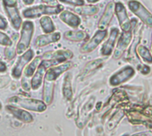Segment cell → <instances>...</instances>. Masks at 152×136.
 Masks as SVG:
<instances>
[{"label":"cell","mask_w":152,"mask_h":136,"mask_svg":"<svg viewBox=\"0 0 152 136\" xmlns=\"http://www.w3.org/2000/svg\"><path fill=\"white\" fill-rule=\"evenodd\" d=\"M61 3H63L65 4L72 5V6H80L85 4V0H58Z\"/></svg>","instance_id":"cell-28"},{"label":"cell","mask_w":152,"mask_h":136,"mask_svg":"<svg viewBox=\"0 0 152 136\" xmlns=\"http://www.w3.org/2000/svg\"><path fill=\"white\" fill-rule=\"evenodd\" d=\"M8 102L12 103L16 107H20L21 109H25L28 110L37 111V112H43L46 110L47 105L39 100L35 99H28V98H20L18 96L11 97Z\"/></svg>","instance_id":"cell-5"},{"label":"cell","mask_w":152,"mask_h":136,"mask_svg":"<svg viewBox=\"0 0 152 136\" xmlns=\"http://www.w3.org/2000/svg\"><path fill=\"white\" fill-rule=\"evenodd\" d=\"M115 13L117 15L119 26L122 31H128L132 29V21L128 17L126 6L123 3L118 2L115 4Z\"/></svg>","instance_id":"cell-12"},{"label":"cell","mask_w":152,"mask_h":136,"mask_svg":"<svg viewBox=\"0 0 152 136\" xmlns=\"http://www.w3.org/2000/svg\"><path fill=\"white\" fill-rule=\"evenodd\" d=\"M5 110H6V111L11 113L14 118H16L17 119H19L24 123H31L33 121L32 115L25 110L20 109L13 105H7L5 107Z\"/></svg>","instance_id":"cell-17"},{"label":"cell","mask_w":152,"mask_h":136,"mask_svg":"<svg viewBox=\"0 0 152 136\" xmlns=\"http://www.w3.org/2000/svg\"><path fill=\"white\" fill-rule=\"evenodd\" d=\"M12 45V39L4 32L0 31V45L3 46H10Z\"/></svg>","instance_id":"cell-27"},{"label":"cell","mask_w":152,"mask_h":136,"mask_svg":"<svg viewBox=\"0 0 152 136\" xmlns=\"http://www.w3.org/2000/svg\"><path fill=\"white\" fill-rule=\"evenodd\" d=\"M119 36V30L118 28H112L110 29V33L109 36V38L107 41L103 44V45L101 48V54L102 56H110L116 46V44L118 42V38Z\"/></svg>","instance_id":"cell-14"},{"label":"cell","mask_w":152,"mask_h":136,"mask_svg":"<svg viewBox=\"0 0 152 136\" xmlns=\"http://www.w3.org/2000/svg\"><path fill=\"white\" fill-rule=\"evenodd\" d=\"M99 1H101V0H86V2L89 4H95V3H98Z\"/></svg>","instance_id":"cell-35"},{"label":"cell","mask_w":152,"mask_h":136,"mask_svg":"<svg viewBox=\"0 0 152 136\" xmlns=\"http://www.w3.org/2000/svg\"><path fill=\"white\" fill-rule=\"evenodd\" d=\"M64 10L61 4H39L23 10L22 16L26 19H36L45 15H56Z\"/></svg>","instance_id":"cell-2"},{"label":"cell","mask_w":152,"mask_h":136,"mask_svg":"<svg viewBox=\"0 0 152 136\" xmlns=\"http://www.w3.org/2000/svg\"><path fill=\"white\" fill-rule=\"evenodd\" d=\"M6 69H7V66H6V64H5L4 61H0V73L5 72V71H6Z\"/></svg>","instance_id":"cell-31"},{"label":"cell","mask_w":152,"mask_h":136,"mask_svg":"<svg viewBox=\"0 0 152 136\" xmlns=\"http://www.w3.org/2000/svg\"><path fill=\"white\" fill-rule=\"evenodd\" d=\"M137 53L141 57V59L148 64H152V54L151 51L144 45H139L137 46Z\"/></svg>","instance_id":"cell-24"},{"label":"cell","mask_w":152,"mask_h":136,"mask_svg":"<svg viewBox=\"0 0 152 136\" xmlns=\"http://www.w3.org/2000/svg\"><path fill=\"white\" fill-rule=\"evenodd\" d=\"M73 66L71 61H66L60 65L53 66L47 69L45 78H44V91L43 97L45 103L50 104L53 101V88H54V81L64 72L70 69Z\"/></svg>","instance_id":"cell-1"},{"label":"cell","mask_w":152,"mask_h":136,"mask_svg":"<svg viewBox=\"0 0 152 136\" xmlns=\"http://www.w3.org/2000/svg\"><path fill=\"white\" fill-rule=\"evenodd\" d=\"M50 68V65L46 60H42L41 63L37 67L36 72L32 76V79L30 81V86L33 90H37L44 82L45 74L47 70V69Z\"/></svg>","instance_id":"cell-13"},{"label":"cell","mask_w":152,"mask_h":136,"mask_svg":"<svg viewBox=\"0 0 152 136\" xmlns=\"http://www.w3.org/2000/svg\"><path fill=\"white\" fill-rule=\"evenodd\" d=\"M21 86H22V88H23L24 90H26V91H29L30 88H31L30 85H28V83L24 78H23L22 81H21Z\"/></svg>","instance_id":"cell-30"},{"label":"cell","mask_w":152,"mask_h":136,"mask_svg":"<svg viewBox=\"0 0 152 136\" xmlns=\"http://www.w3.org/2000/svg\"><path fill=\"white\" fill-rule=\"evenodd\" d=\"M74 54L70 50H58L55 52H47L42 55L43 60H46L50 67L60 65L71 60Z\"/></svg>","instance_id":"cell-7"},{"label":"cell","mask_w":152,"mask_h":136,"mask_svg":"<svg viewBox=\"0 0 152 136\" xmlns=\"http://www.w3.org/2000/svg\"><path fill=\"white\" fill-rule=\"evenodd\" d=\"M63 36L65 39L73 42H80L88 38V34L84 30H68Z\"/></svg>","instance_id":"cell-19"},{"label":"cell","mask_w":152,"mask_h":136,"mask_svg":"<svg viewBox=\"0 0 152 136\" xmlns=\"http://www.w3.org/2000/svg\"><path fill=\"white\" fill-rule=\"evenodd\" d=\"M4 55L7 60H9V61L12 60L16 55V45H15V47L13 45H12L10 46H6L5 50H4Z\"/></svg>","instance_id":"cell-26"},{"label":"cell","mask_w":152,"mask_h":136,"mask_svg":"<svg viewBox=\"0 0 152 136\" xmlns=\"http://www.w3.org/2000/svg\"><path fill=\"white\" fill-rule=\"evenodd\" d=\"M128 7L130 11L136 15L145 25L152 28V13L138 0H129Z\"/></svg>","instance_id":"cell-6"},{"label":"cell","mask_w":152,"mask_h":136,"mask_svg":"<svg viewBox=\"0 0 152 136\" xmlns=\"http://www.w3.org/2000/svg\"><path fill=\"white\" fill-rule=\"evenodd\" d=\"M108 35L107 29H99L95 32V34L93 36L92 38H90L86 44H84L81 48L80 52L82 53H89L95 50L97 46L106 38Z\"/></svg>","instance_id":"cell-11"},{"label":"cell","mask_w":152,"mask_h":136,"mask_svg":"<svg viewBox=\"0 0 152 136\" xmlns=\"http://www.w3.org/2000/svg\"><path fill=\"white\" fill-rule=\"evenodd\" d=\"M1 108H2V105H1V103H0V110H1Z\"/></svg>","instance_id":"cell-37"},{"label":"cell","mask_w":152,"mask_h":136,"mask_svg":"<svg viewBox=\"0 0 152 136\" xmlns=\"http://www.w3.org/2000/svg\"><path fill=\"white\" fill-rule=\"evenodd\" d=\"M34 56H35V54H34L33 50H31L29 48L28 50H26L22 54L20 55L15 65L13 66V68L12 69V76L13 78L19 79L21 78L24 69L30 62V61L34 58Z\"/></svg>","instance_id":"cell-8"},{"label":"cell","mask_w":152,"mask_h":136,"mask_svg":"<svg viewBox=\"0 0 152 136\" xmlns=\"http://www.w3.org/2000/svg\"><path fill=\"white\" fill-rule=\"evenodd\" d=\"M61 33L60 32H53L49 34H44L38 36L35 40V46L37 47H44L50 44L56 43L61 39Z\"/></svg>","instance_id":"cell-16"},{"label":"cell","mask_w":152,"mask_h":136,"mask_svg":"<svg viewBox=\"0 0 152 136\" xmlns=\"http://www.w3.org/2000/svg\"><path fill=\"white\" fill-rule=\"evenodd\" d=\"M3 6L12 27L16 31L20 30L22 24V19L18 9L17 0H3Z\"/></svg>","instance_id":"cell-4"},{"label":"cell","mask_w":152,"mask_h":136,"mask_svg":"<svg viewBox=\"0 0 152 136\" xmlns=\"http://www.w3.org/2000/svg\"><path fill=\"white\" fill-rule=\"evenodd\" d=\"M71 78H72V76H71L70 73H67L65 78H64L62 93H63V96H64V98L66 100H70L72 98V95H73Z\"/></svg>","instance_id":"cell-23"},{"label":"cell","mask_w":152,"mask_h":136,"mask_svg":"<svg viewBox=\"0 0 152 136\" xmlns=\"http://www.w3.org/2000/svg\"><path fill=\"white\" fill-rule=\"evenodd\" d=\"M133 136H152V133H151V132H143V133H139V134L134 135Z\"/></svg>","instance_id":"cell-33"},{"label":"cell","mask_w":152,"mask_h":136,"mask_svg":"<svg viewBox=\"0 0 152 136\" xmlns=\"http://www.w3.org/2000/svg\"><path fill=\"white\" fill-rule=\"evenodd\" d=\"M42 56H37L35 58H33L30 62L26 66V68L23 70V74L25 78H30L34 75V73L36 72L37 67L39 66V64L42 61Z\"/></svg>","instance_id":"cell-20"},{"label":"cell","mask_w":152,"mask_h":136,"mask_svg":"<svg viewBox=\"0 0 152 136\" xmlns=\"http://www.w3.org/2000/svg\"><path fill=\"white\" fill-rule=\"evenodd\" d=\"M151 53L152 54V35H151Z\"/></svg>","instance_id":"cell-36"},{"label":"cell","mask_w":152,"mask_h":136,"mask_svg":"<svg viewBox=\"0 0 152 136\" xmlns=\"http://www.w3.org/2000/svg\"><path fill=\"white\" fill-rule=\"evenodd\" d=\"M39 22H40L41 29H43V31L45 32V34L53 33L56 29V28H55V26L53 24V20L48 15H45V16L41 17Z\"/></svg>","instance_id":"cell-22"},{"label":"cell","mask_w":152,"mask_h":136,"mask_svg":"<svg viewBox=\"0 0 152 136\" xmlns=\"http://www.w3.org/2000/svg\"><path fill=\"white\" fill-rule=\"evenodd\" d=\"M75 12L77 14L85 15V16H92L96 14L99 12V7L94 4H84L80 6H77L75 8Z\"/></svg>","instance_id":"cell-21"},{"label":"cell","mask_w":152,"mask_h":136,"mask_svg":"<svg viewBox=\"0 0 152 136\" xmlns=\"http://www.w3.org/2000/svg\"><path fill=\"white\" fill-rule=\"evenodd\" d=\"M43 1L44 3H46L47 4H52V5H55V4H58V0H41Z\"/></svg>","instance_id":"cell-32"},{"label":"cell","mask_w":152,"mask_h":136,"mask_svg":"<svg viewBox=\"0 0 152 136\" xmlns=\"http://www.w3.org/2000/svg\"><path fill=\"white\" fill-rule=\"evenodd\" d=\"M102 64V61L101 59H98V60H95L94 61H91L89 62L88 64H86V66L85 67L83 72H82V76H86V75H88L89 73H91L92 71L95 70L97 68L101 67V65Z\"/></svg>","instance_id":"cell-25"},{"label":"cell","mask_w":152,"mask_h":136,"mask_svg":"<svg viewBox=\"0 0 152 136\" xmlns=\"http://www.w3.org/2000/svg\"><path fill=\"white\" fill-rule=\"evenodd\" d=\"M114 13H115V4L113 2H110L107 4L104 12L102 13V18L100 19L98 24L99 29H107L113 18Z\"/></svg>","instance_id":"cell-18"},{"label":"cell","mask_w":152,"mask_h":136,"mask_svg":"<svg viewBox=\"0 0 152 136\" xmlns=\"http://www.w3.org/2000/svg\"><path fill=\"white\" fill-rule=\"evenodd\" d=\"M35 26L30 20H26L22 22L20 33V38L16 45V53L22 54L26 50L29 48L33 35H34Z\"/></svg>","instance_id":"cell-3"},{"label":"cell","mask_w":152,"mask_h":136,"mask_svg":"<svg viewBox=\"0 0 152 136\" xmlns=\"http://www.w3.org/2000/svg\"><path fill=\"white\" fill-rule=\"evenodd\" d=\"M22 2L26 5H30V4H32L35 2V0H22Z\"/></svg>","instance_id":"cell-34"},{"label":"cell","mask_w":152,"mask_h":136,"mask_svg":"<svg viewBox=\"0 0 152 136\" xmlns=\"http://www.w3.org/2000/svg\"><path fill=\"white\" fill-rule=\"evenodd\" d=\"M8 27V23L7 20H5V18H4L2 15H0V29L1 30H5Z\"/></svg>","instance_id":"cell-29"},{"label":"cell","mask_w":152,"mask_h":136,"mask_svg":"<svg viewBox=\"0 0 152 136\" xmlns=\"http://www.w3.org/2000/svg\"><path fill=\"white\" fill-rule=\"evenodd\" d=\"M133 40V31L132 29L128 31H123L122 34L120 35L118 40V45L117 47L114 51L113 53V58L114 60H118L124 53L126 51V49L129 47L130 44L132 43Z\"/></svg>","instance_id":"cell-10"},{"label":"cell","mask_w":152,"mask_h":136,"mask_svg":"<svg viewBox=\"0 0 152 136\" xmlns=\"http://www.w3.org/2000/svg\"><path fill=\"white\" fill-rule=\"evenodd\" d=\"M135 75V70L131 66H126L120 70L113 74L110 78V85L111 86H118L128 80H130Z\"/></svg>","instance_id":"cell-9"},{"label":"cell","mask_w":152,"mask_h":136,"mask_svg":"<svg viewBox=\"0 0 152 136\" xmlns=\"http://www.w3.org/2000/svg\"><path fill=\"white\" fill-rule=\"evenodd\" d=\"M59 18L62 22H64L65 24H67L69 27L72 29H77L81 24L80 17L75 12H72L68 10H63L61 12H60Z\"/></svg>","instance_id":"cell-15"}]
</instances>
